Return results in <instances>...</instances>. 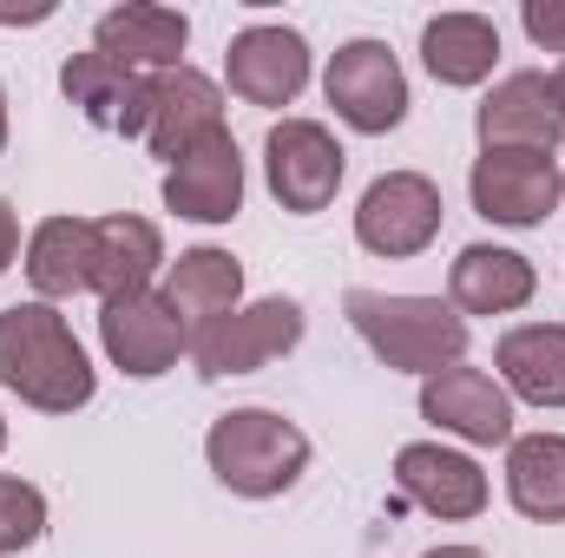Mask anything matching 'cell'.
<instances>
[{
  "label": "cell",
  "instance_id": "obj_1",
  "mask_svg": "<svg viewBox=\"0 0 565 558\" xmlns=\"http://www.w3.org/2000/svg\"><path fill=\"white\" fill-rule=\"evenodd\" d=\"M0 388L40 415H73L99 395V368L53 302H13L0 309Z\"/></svg>",
  "mask_w": 565,
  "mask_h": 558
},
{
  "label": "cell",
  "instance_id": "obj_2",
  "mask_svg": "<svg viewBox=\"0 0 565 558\" xmlns=\"http://www.w3.org/2000/svg\"><path fill=\"white\" fill-rule=\"evenodd\" d=\"M349 329L369 342V355L382 368L402 375H440L454 362H467V315L440 296H388V289H349L342 296Z\"/></svg>",
  "mask_w": 565,
  "mask_h": 558
},
{
  "label": "cell",
  "instance_id": "obj_3",
  "mask_svg": "<svg viewBox=\"0 0 565 558\" xmlns=\"http://www.w3.org/2000/svg\"><path fill=\"white\" fill-rule=\"evenodd\" d=\"M204 460H211L217 486H231L237 500H277L309 466V433L296 420H282L277 408H231L211 420Z\"/></svg>",
  "mask_w": 565,
  "mask_h": 558
},
{
  "label": "cell",
  "instance_id": "obj_4",
  "mask_svg": "<svg viewBox=\"0 0 565 558\" xmlns=\"http://www.w3.org/2000/svg\"><path fill=\"white\" fill-rule=\"evenodd\" d=\"M309 315L296 296H264V302H237L231 315L191 329V362L204 382H224V375H257L270 368L277 355H289L302 342Z\"/></svg>",
  "mask_w": 565,
  "mask_h": 558
},
{
  "label": "cell",
  "instance_id": "obj_5",
  "mask_svg": "<svg viewBox=\"0 0 565 558\" xmlns=\"http://www.w3.org/2000/svg\"><path fill=\"white\" fill-rule=\"evenodd\" d=\"M322 93L335 106V119L362 139H382L408 119V73L402 60L388 53V40H349L329 53V73H322Z\"/></svg>",
  "mask_w": 565,
  "mask_h": 558
},
{
  "label": "cell",
  "instance_id": "obj_6",
  "mask_svg": "<svg viewBox=\"0 0 565 558\" xmlns=\"http://www.w3.org/2000/svg\"><path fill=\"white\" fill-rule=\"evenodd\" d=\"M440 217H447V204H440L434 178H422V171H382L362 191V204H355V244L369 257L402 264V257H422L427 244L440 237Z\"/></svg>",
  "mask_w": 565,
  "mask_h": 558
},
{
  "label": "cell",
  "instance_id": "obj_7",
  "mask_svg": "<svg viewBox=\"0 0 565 558\" xmlns=\"http://www.w3.org/2000/svg\"><path fill=\"white\" fill-rule=\"evenodd\" d=\"M467 197L487 224L507 230H540L565 197V171L553 151H480L467 171Z\"/></svg>",
  "mask_w": 565,
  "mask_h": 558
},
{
  "label": "cell",
  "instance_id": "obj_8",
  "mask_svg": "<svg viewBox=\"0 0 565 558\" xmlns=\"http://www.w3.org/2000/svg\"><path fill=\"white\" fill-rule=\"evenodd\" d=\"M342 171H349V158H342V144H335L329 126H316V119L270 126V139H264V184H270V197L289 217L329 211L335 191H342Z\"/></svg>",
  "mask_w": 565,
  "mask_h": 558
},
{
  "label": "cell",
  "instance_id": "obj_9",
  "mask_svg": "<svg viewBox=\"0 0 565 558\" xmlns=\"http://www.w3.org/2000/svg\"><path fill=\"white\" fill-rule=\"evenodd\" d=\"M99 348L119 375L132 382H158L164 368H178V355H191V329L171 315V302L158 289L99 302Z\"/></svg>",
  "mask_w": 565,
  "mask_h": 558
},
{
  "label": "cell",
  "instance_id": "obj_10",
  "mask_svg": "<svg viewBox=\"0 0 565 558\" xmlns=\"http://www.w3.org/2000/svg\"><path fill=\"white\" fill-rule=\"evenodd\" d=\"M224 79H231V93H237L244 106H264V112L296 106L302 86H309V40H302L296 26L257 20V26H244V33L224 46Z\"/></svg>",
  "mask_w": 565,
  "mask_h": 558
},
{
  "label": "cell",
  "instance_id": "obj_11",
  "mask_svg": "<svg viewBox=\"0 0 565 558\" xmlns=\"http://www.w3.org/2000/svg\"><path fill=\"white\" fill-rule=\"evenodd\" d=\"M422 420L467 440V447H507L513 440V395L487 375V368H440L422 382Z\"/></svg>",
  "mask_w": 565,
  "mask_h": 558
},
{
  "label": "cell",
  "instance_id": "obj_12",
  "mask_svg": "<svg viewBox=\"0 0 565 558\" xmlns=\"http://www.w3.org/2000/svg\"><path fill=\"white\" fill-rule=\"evenodd\" d=\"M480 151H559L565 112L553 99L546 73H507L480 106H473Z\"/></svg>",
  "mask_w": 565,
  "mask_h": 558
},
{
  "label": "cell",
  "instance_id": "obj_13",
  "mask_svg": "<svg viewBox=\"0 0 565 558\" xmlns=\"http://www.w3.org/2000/svg\"><path fill=\"white\" fill-rule=\"evenodd\" d=\"M395 486L402 500H415L427 519H480L487 513V473L473 453L440 447V440H408L395 453Z\"/></svg>",
  "mask_w": 565,
  "mask_h": 558
},
{
  "label": "cell",
  "instance_id": "obj_14",
  "mask_svg": "<svg viewBox=\"0 0 565 558\" xmlns=\"http://www.w3.org/2000/svg\"><path fill=\"white\" fill-rule=\"evenodd\" d=\"M60 93L99 126V132H119V139H145L151 126V73H132L106 53H66L60 66Z\"/></svg>",
  "mask_w": 565,
  "mask_h": 558
},
{
  "label": "cell",
  "instance_id": "obj_15",
  "mask_svg": "<svg viewBox=\"0 0 565 558\" xmlns=\"http://www.w3.org/2000/svg\"><path fill=\"white\" fill-rule=\"evenodd\" d=\"M164 211L191 217V224H231L244 211V151L224 132L191 144L171 171H164Z\"/></svg>",
  "mask_w": 565,
  "mask_h": 558
},
{
  "label": "cell",
  "instance_id": "obj_16",
  "mask_svg": "<svg viewBox=\"0 0 565 558\" xmlns=\"http://www.w3.org/2000/svg\"><path fill=\"white\" fill-rule=\"evenodd\" d=\"M211 132H224V93L211 73L198 66H171V73H151V126H145V144L164 158V171L204 144Z\"/></svg>",
  "mask_w": 565,
  "mask_h": 558
},
{
  "label": "cell",
  "instance_id": "obj_17",
  "mask_svg": "<svg viewBox=\"0 0 565 558\" xmlns=\"http://www.w3.org/2000/svg\"><path fill=\"white\" fill-rule=\"evenodd\" d=\"M184 40H191V20L178 7H158V0H126V7L99 13V26H93V53H106L132 73L184 66Z\"/></svg>",
  "mask_w": 565,
  "mask_h": 558
},
{
  "label": "cell",
  "instance_id": "obj_18",
  "mask_svg": "<svg viewBox=\"0 0 565 558\" xmlns=\"http://www.w3.org/2000/svg\"><path fill=\"white\" fill-rule=\"evenodd\" d=\"M151 277H164V237H158V224L132 217V211L93 217V296L119 302V296L151 289Z\"/></svg>",
  "mask_w": 565,
  "mask_h": 558
},
{
  "label": "cell",
  "instance_id": "obj_19",
  "mask_svg": "<svg viewBox=\"0 0 565 558\" xmlns=\"http://www.w3.org/2000/svg\"><path fill=\"white\" fill-rule=\"evenodd\" d=\"M533 289H540V270L500 244H467L447 270V302L460 315H513L533 302Z\"/></svg>",
  "mask_w": 565,
  "mask_h": 558
},
{
  "label": "cell",
  "instance_id": "obj_20",
  "mask_svg": "<svg viewBox=\"0 0 565 558\" xmlns=\"http://www.w3.org/2000/svg\"><path fill=\"white\" fill-rule=\"evenodd\" d=\"M158 296L171 302V315L184 329H204V322H217V315H231L244 302V264L231 250H217V244H198L178 264H164Z\"/></svg>",
  "mask_w": 565,
  "mask_h": 558
},
{
  "label": "cell",
  "instance_id": "obj_21",
  "mask_svg": "<svg viewBox=\"0 0 565 558\" xmlns=\"http://www.w3.org/2000/svg\"><path fill=\"white\" fill-rule=\"evenodd\" d=\"M500 388L533 408H565V322H520L493 348Z\"/></svg>",
  "mask_w": 565,
  "mask_h": 558
},
{
  "label": "cell",
  "instance_id": "obj_22",
  "mask_svg": "<svg viewBox=\"0 0 565 558\" xmlns=\"http://www.w3.org/2000/svg\"><path fill=\"white\" fill-rule=\"evenodd\" d=\"M20 270L33 282V302H60V296L93 289V217H46V224H33V237L20 250Z\"/></svg>",
  "mask_w": 565,
  "mask_h": 558
},
{
  "label": "cell",
  "instance_id": "obj_23",
  "mask_svg": "<svg viewBox=\"0 0 565 558\" xmlns=\"http://www.w3.org/2000/svg\"><path fill=\"white\" fill-rule=\"evenodd\" d=\"M422 66L440 86H480L500 66V26L487 13H434L422 26Z\"/></svg>",
  "mask_w": 565,
  "mask_h": 558
},
{
  "label": "cell",
  "instance_id": "obj_24",
  "mask_svg": "<svg viewBox=\"0 0 565 558\" xmlns=\"http://www.w3.org/2000/svg\"><path fill=\"white\" fill-rule=\"evenodd\" d=\"M507 500L526 519L559 526L565 519V433H513L507 440Z\"/></svg>",
  "mask_w": 565,
  "mask_h": 558
},
{
  "label": "cell",
  "instance_id": "obj_25",
  "mask_svg": "<svg viewBox=\"0 0 565 558\" xmlns=\"http://www.w3.org/2000/svg\"><path fill=\"white\" fill-rule=\"evenodd\" d=\"M46 539V493L20 473H0V552H26Z\"/></svg>",
  "mask_w": 565,
  "mask_h": 558
},
{
  "label": "cell",
  "instance_id": "obj_26",
  "mask_svg": "<svg viewBox=\"0 0 565 558\" xmlns=\"http://www.w3.org/2000/svg\"><path fill=\"white\" fill-rule=\"evenodd\" d=\"M520 26H526V40L540 53H565V0H526Z\"/></svg>",
  "mask_w": 565,
  "mask_h": 558
},
{
  "label": "cell",
  "instance_id": "obj_27",
  "mask_svg": "<svg viewBox=\"0 0 565 558\" xmlns=\"http://www.w3.org/2000/svg\"><path fill=\"white\" fill-rule=\"evenodd\" d=\"M40 20H53V0H26V7L0 0V26H40Z\"/></svg>",
  "mask_w": 565,
  "mask_h": 558
},
{
  "label": "cell",
  "instance_id": "obj_28",
  "mask_svg": "<svg viewBox=\"0 0 565 558\" xmlns=\"http://www.w3.org/2000/svg\"><path fill=\"white\" fill-rule=\"evenodd\" d=\"M13 264H20V217L0 204V277H7Z\"/></svg>",
  "mask_w": 565,
  "mask_h": 558
},
{
  "label": "cell",
  "instance_id": "obj_29",
  "mask_svg": "<svg viewBox=\"0 0 565 558\" xmlns=\"http://www.w3.org/2000/svg\"><path fill=\"white\" fill-rule=\"evenodd\" d=\"M422 558H487L480 546H434V552H422Z\"/></svg>",
  "mask_w": 565,
  "mask_h": 558
},
{
  "label": "cell",
  "instance_id": "obj_30",
  "mask_svg": "<svg viewBox=\"0 0 565 558\" xmlns=\"http://www.w3.org/2000/svg\"><path fill=\"white\" fill-rule=\"evenodd\" d=\"M553 79V99H559V112H565V60H559V73H546Z\"/></svg>",
  "mask_w": 565,
  "mask_h": 558
},
{
  "label": "cell",
  "instance_id": "obj_31",
  "mask_svg": "<svg viewBox=\"0 0 565 558\" xmlns=\"http://www.w3.org/2000/svg\"><path fill=\"white\" fill-rule=\"evenodd\" d=\"M0 151H7V86H0Z\"/></svg>",
  "mask_w": 565,
  "mask_h": 558
},
{
  "label": "cell",
  "instance_id": "obj_32",
  "mask_svg": "<svg viewBox=\"0 0 565 558\" xmlns=\"http://www.w3.org/2000/svg\"><path fill=\"white\" fill-rule=\"evenodd\" d=\"M0 453H7V420H0Z\"/></svg>",
  "mask_w": 565,
  "mask_h": 558
},
{
  "label": "cell",
  "instance_id": "obj_33",
  "mask_svg": "<svg viewBox=\"0 0 565 558\" xmlns=\"http://www.w3.org/2000/svg\"><path fill=\"white\" fill-rule=\"evenodd\" d=\"M0 558H7V552H0Z\"/></svg>",
  "mask_w": 565,
  "mask_h": 558
}]
</instances>
